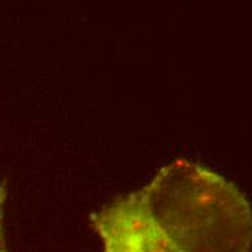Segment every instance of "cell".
Masks as SVG:
<instances>
[{"label":"cell","mask_w":252,"mask_h":252,"mask_svg":"<svg viewBox=\"0 0 252 252\" xmlns=\"http://www.w3.org/2000/svg\"><path fill=\"white\" fill-rule=\"evenodd\" d=\"M100 252H251L252 209L219 173L186 158L92 216Z\"/></svg>","instance_id":"obj_1"},{"label":"cell","mask_w":252,"mask_h":252,"mask_svg":"<svg viewBox=\"0 0 252 252\" xmlns=\"http://www.w3.org/2000/svg\"><path fill=\"white\" fill-rule=\"evenodd\" d=\"M4 202H6V189L0 183V252H9L6 247L4 230H3V212H4Z\"/></svg>","instance_id":"obj_2"}]
</instances>
